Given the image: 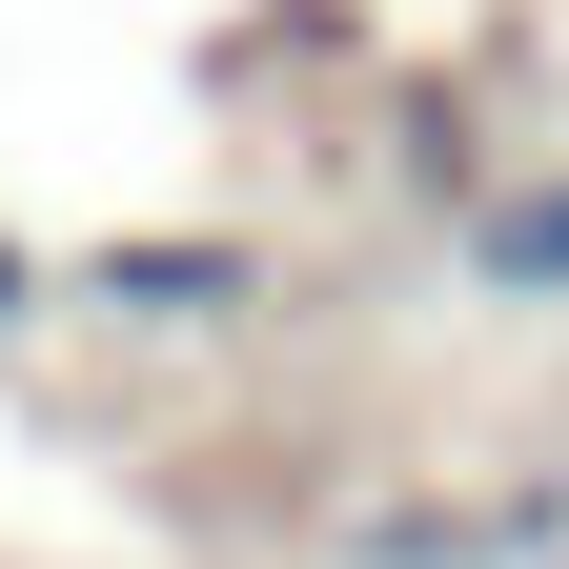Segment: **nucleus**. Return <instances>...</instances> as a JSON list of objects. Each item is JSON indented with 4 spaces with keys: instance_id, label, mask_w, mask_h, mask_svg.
Segmentation results:
<instances>
[{
    "instance_id": "4",
    "label": "nucleus",
    "mask_w": 569,
    "mask_h": 569,
    "mask_svg": "<svg viewBox=\"0 0 569 569\" xmlns=\"http://www.w3.org/2000/svg\"><path fill=\"white\" fill-rule=\"evenodd\" d=\"M0 326H41V244L21 224H0Z\"/></svg>"
},
{
    "instance_id": "3",
    "label": "nucleus",
    "mask_w": 569,
    "mask_h": 569,
    "mask_svg": "<svg viewBox=\"0 0 569 569\" xmlns=\"http://www.w3.org/2000/svg\"><path fill=\"white\" fill-rule=\"evenodd\" d=\"M448 244H468V284H509V306H569V163L549 183H488Z\"/></svg>"
},
{
    "instance_id": "1",
    "label": "nucleus",
    "mask_w": 569,
    "mask_h": 569,
    "mask_svg": "<svg viewBox=\"0 0 569 569\" xmlns=\"http://www.w3.org/2000/svg\"><path fill=\"white\" fill-rule=\"evenodd\" d=\"M82 306L142 326V346H224V326L264 306V244H224V224H122V244L82 264Z\"/></svg>"
},
{
    "instance_id": "2",
    "label": "nucleus",
    "mask_w": 569,
    "mask_h": 569,
    "mask_svg": "<svg viewBox=\"0 0 569 569\" xmlns=\"http://www.w3.org/2000/svg\"><path fill=\"white\" fill-rule=\"evenodd\" d=\"M569 488H427V509H367L346 569H549Z\"/></svg>"
}]
</instances>
